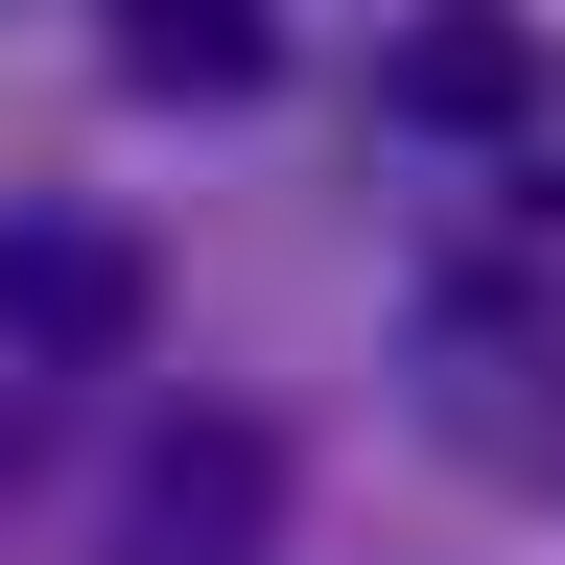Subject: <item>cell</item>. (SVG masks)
Returning <instances> with one entry per match:
<instances>
[{"label":"cell","mask_w":565,"mask_h":565,"mask_svg":"<svg viewBox=\"0 0 565 565\" xmlns=\"http://www.w3.org/2000/svg\"><path fill=\"white\" fill-rule=\"evenodd\" d=\"M47 448H71V424H47V377H0V565L47 542Z\"/></svg>","instance_id":"6"},{"label":"cell","mask_w":565,"mask_h":565,"mask_svg":"<svg viewBox=\"0 0 565 565\" xmlns=\"http://www.w3.org/2000/svg\"><path fill=\"white\" fill-rule=\"evenodd\" d=\"M401 118L424 141H542V24L519 0H424L401 24Z\"/></svg>","instance_id":"4"},{"label":"cell","mask_w":565,"mask_h":565,"mask_svg":"<svg viewBox=\"0 0 565 565\" xmlns=\"http://www.w3.org/2000/svg\"><path fill=\"white\" fill-rule=\"evenodd\" d=\"M118 95H166V118L282 95V0H118Z\"/></svg>","instance_id":"5"},{"label":"cell","mask_w":565,"mask_h":565,"mask_svg":"<svg viewBox=\"0 0 565 565\" xmlns=\"http://www.w3.org/2000/svg\"><path fill=\"white\" fill-rule=\"evenodd\" d=\"M141 307H166V259L118 212H0V377H95L141 353Z\"/></svg>","instance_id":"3"},{"label":"cell","mask_w":565,"mask_h":565,"mask_svg":"<svg viewBox=\"0 0 565 565\" xmlns=\"http://www.w3.org/2000/svg\"><path fill=\"white\" fill-rule=\"evenodd\" d=\"M95 565H282V424L259 401H166L141 471L95 494Z\"/></svg>","instance_id":"2"},{"label":"cell","mask_w":565,"mask_h":565,"mask_svg":"<svg viewBox=\"0 0 565 565\" xmlns=\"http://www.w3.org/2000/svg\"><path fill=\"white\" fill-rule=\"evenodd\" d=\"M401 424L471 494H565V282L542 259H448L401 307Z\"/></svg>","instance_id":"1"}]
</instances>
